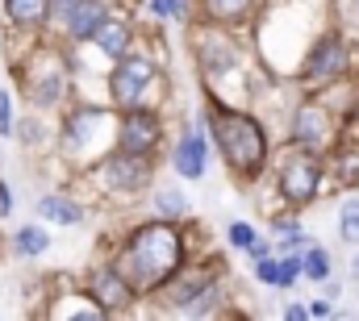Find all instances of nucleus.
<instances>
[{
	"instance_id": "obj_10",
	"label": "nucleus",
	"mask_w": 359,
	"mask_h": 321,
	"mask_svg": "<svg viewBox=\"0 0 359 321\" xmlns=\"http://www.w3.org/2000/svg\"><path fill=\"white\" fill-rule=\"evenodd\" d=\"M92 292L109 305V309H117V305H126V301H134V288L126 284V275L113 267V271H96V280H92Z\"/></svg>"
},
{
	"instance_id": "obj_6",
	"label": "nucleus",
	"mask_w": 359,
	"mask_h": 321,
	"mask_svg": "<svg viewBox=\"0 0 359 321\" xmlns=\"http://www.w3.org/2000/svg\"><path fill=\"white\" fill-rule=\"evenodd\" d=\"M343 67H347V46L339 34H326L313 46V55L305 59V80H334V76H343Z\"/></svg>"
},
{
	"instance_id": "obj_25",
	"label": "nucleus",
	"mask_w": 359,
	"mask_h": 321,
	"mask_svg": "<svg viewBox=\"0 0 359 321\" xmlns=\"http://www.w3.org/2000/svg\"><path fill=\"white\" fill-rule=\"evenodd\" d=\"M309 313H313V317H326V313H330V301H313Z\"/></svg>"
},
{
	"instance_id": "obj_26",
	"label": "nucleus",
	"mask_w": 359,
	"mask_h": 321,
	"mask_svg": "<svg viewBox=\"0 0 359 321\" xmlns=\"http://www.w3.org/2000/svg\"><path fill=\"white\" fill-rule=\"evenodd\" d=\"M284 317H288V321H301V317H305V309H301V305H288V309H284Z\"/></svg>"
},
{
	"instance_id": "obj_17",
	"label": "nucleus",
	"mask_w": 359,
	"mask_h": 321,
	"mask_svg": "<svg viewBox=\"0 0 359 321\" xmlns=\"http://www.w3.org/2000/svg\"><path fill=\"white\" fill-rule=\"evenodd\" d=\"M301 263H305V275H313V280H330V254H326L322 246H313Z\"/></svg>"
},
{
	"instance_id": "obj_7",
	"label": "nucleus",
	"mask_w": 359,
	"mask_h": 321,
	"mask_svg": "<svg viewBox=\"0 0 359 321\" xmlns=\"http://www.w3.org/2000/svg\"><path fill=\"white\" fill-rule=\"evenodd\" d=\"M147 179H151V167L142 163V155H130V151H126V155H117V159L104 163V184H109V188H121V192H126V188H142Z\"/></svg>"
},
{
	"instance_id": "obj_23",
	"label": "nucleus",
	"mask_w": 359,
	"mask_h": 321,
	"mask_svg": "<svg viewBox=\"0 0 359 321\" xmlns=\"http://www.w3.org/2000/svg\"><path fill=\"white\" fill-rule=\"evenodd\" d=\"M230 242H234V246H251V242H255V230H251L247 221H234V226H230Z\"/></svg>"
},
{
	"instance_id": "obj_4",
	"label": "nucleus",
	"mask_w": 359,
	"mask_h": 321,
	"mask_svg": "<svg viewBox=\"0 0 359 321\" xmlns=\"http://www.w3.org/2000/svg\"><path fill=\"white\" fill-rule=\"evenodd\" d=\"M318 184H322V167L309 155H292L280 167V192L288 205H309L318 196Z\"/></svg>"
},
{
	"instance_id": "obj_27",
	"label": "nucleus",
	"mask_w": 359,
	"mask_h": 321,
	"mask_svg": "<svg viewBox=\"0 0 359 321\" xmlns=\"http://www.w3.org/2000/svg\"><path fill=\"white\" fill-rule=\"evenodd\" d=\"M0 213H8V188L0 184Z\"/></svg>"
},
{
	"instance_id": "obj_15",
	"label": "nucleus",
	"mask_w": 359,
	"mask_h": 321,
	"mask_svg": "<svg viewBox=\"0 0 359 321\" xmlns=\"http://www.w3.org/2000/svg\"><path fill=\"white\" fill-rule=\"evenodd\" d=\"M251 4H255V0H205V8H209L217 21H234V17H243Z\"/></svg>"
},
{
	"instance_id": "obj_2",
	"label": "nucleus",
	"mask_w": 359,
	"mask_h": 321,
	"mask_svg": "<svg viewBox=\"0 0 359 321\" xmlns=\"http://www.w3.org/2000/svg\"><path fill=\"white\" fill-rule=\"evenodd\" d=\"M213 138L226 167H234L238 175H259L268 159V134L251 113L238 109H217L213 113Z\"/></svg>"
},
{
	"instance_id": "obj_22",
	"label": "nucleus",
	"mask_w": 359,
	"mask_h": 321,
	"mask_svg": "<svg viewBox=\"0 0 359 321\" xmlns=\"http://www.w3.org/2000/svg\"><path fill=\"white\" fill-rule=\"evenodd\" d=\"M255 280H264V284H280V263H271L268 254L255 263Z\"/></svg>"
},
{
	"instance_id": "obj_24",
	"label": "nucleus",
	"mask_w": 359,
	"mask_h": 321,
	"mask_svg": "<svg viewBox=\"0 0 359 321\" xmlns=\"http://www.w3.org/2000/svg\"><path fill=\"white\" fill-rule=\"evenodd\" d=\"M0 134H13V113H8V92H0Z\"/></svg>"
},
{
	"instance_id": "obj_18",
	"label": "nucleus",
	"mask_w": 359,
	"mask_h": 321,
	"mask_svg": "<svg viewBox=\"0 0 359 321\" xmlns=\"http://www.w3.org/2000/svg\"><path fill=\"white\" fill-rule=\"evenodd\" d=\"M339 234H343V242H359V200H347V205H343Z\"/></svg>"
},
{
	"instance_id": "obj_11",
	"label": "nucleus",
	"mask_w": 359,
	"mask_h": 321,
	"mask_svg": "<svg viewBox=\"0 0 359 321\" xmlns=\"http://www.w3.org/2000/svg\"><path fill=\"white\" fill-rule=\"evenodd\" d=\"M92 38H96V46H100L104 55H113V59H121V55L130 50V29H126L121 21H100V29H96Z\"/></svg>"
},
{
	"instance_id": "obj_1",
	"label": "nucleus",
	"mask_w": 359,
	"mask_h": 321,
	"mask_svg": "<svg viewBox=\"0 0 359 321\" xmlns=\"http://www.w3.org/2000/svg\"><path fill=\"white\" fill-rule=\"evenodd\" d=\"M180 259H184V242L168 221H155V226H142L134 238L126 242L121 259H117V271L126 275L130 288H163L172 275L180 271Z\"/></svg>"
},
{
	"instance_id": "obj_9",
	"label": "nucleus",
	"mask_w": 359,
	"mask_h": 321,
	"mask_svg": "<svg viewBox=\"0 0 359 321\" xmlns=\"http://www.w3.org/2000/svg\"><path fill=\"white\" fill-rule=\"evenodd\" d=\"M63 13H67L72 38H92V34L100 29V21H104V4H100V0H76V4H67Z\"/></svg>"
},
{
	"instance_id": "obj_21",
	"label": "nucleus",
	"mask_w": 359,
	"mask_h": 321,
	"mask_svg": "<svg viewBox=\"0 0 359 321\" xmlns=\"http://www.w3.org/2000/svg\"><path fill=\"white\" fill-rule=\"evenodd\" d=\"M151 8H155L159 17H180V21L188 17V0H155Z\"/></svg>"
},
{
	"instance_id": "obj_14",
	"label": "nucleus",
	"mask_w": 359,
	"mask_h": 321,
	"mask_svg": "<svg viewBox=\"0 0 359 321\" xmlns=\"http://www.w3.org/2000/svg\"><path fill=\"white\" fill-rule=\"evenodd\" d=\"M38 213H42L46 221H59V226H76V221H80V209H76L67 196H42V200H38Z\"/></svg>"
},
{
	"instance_id": "obj_3",
	"label": "nucleus",
	"mask_w": 359,
	"mask_h": 321,
	"mask_svg": "<svg viewBox=\"0 0 359 321\" xmlns=\"http://www.w3.org/2000/svg\"><path fill=\"white\" fill-rule=\"evenodd\" d=\"M155 80V63L151 59H142V55H121V63H117V71H113V100L117 104H126V109H134L138 100H142V92L151 88Z\"/></svg>"
},
{
	"instance_id": "obj_12",
	"label": "nucleus",
	"mask_w": 359,
	"mask_h": 321,
	"mask_svg": "<svg viewBox=\"0 0 359 321\" xmlns=\"http://www.w3.org/2000/svg\"><path fill=\"white\" fill-rule=\"evenodd\" d=\"M322 130H326V113L322 109H313V104H305L301 113H297V121H292V138H301V142H322Z\"/></svg>"
},
{
	"instance_id": "obj_19",
	"label": "nucleus",
	"mask_w": 359,
	"mask_h": 321,
	"mask_svg": "<svg viewBox=\"0 0 359 321\" xmlns=\"http://www.w3.org/2000/svg\"><path fill=\"white\" fill-rule=\"evenodd\" d=\"M155 209H159L163 217H180V213L188 209V200L180 196L176 188H168V192H159V200H155Z\"/></svg>"
},
{
	"instance_id": "obj_8",
	"label": "nucleus",
	"mask_w": 359,
	"mask_h": 321,
	"mask_svg": "<svg viewBox=\"0 0 359 321\" xmlns=\"http://www.w3.org/2000/svg\"><path fill=\"white\" fill-rule=\"evenodd\" d=\"M205 159H209V146H205V134L201 130H184L176 146V171L184 179H201L205 175Z\"/></svg>"
},
{
	"instance_id": "obj_5",
	"label": "nucleus",
	"mask_w": 359,
	"mask_h": 321,
	"mask_svg": "<svg viewBox=\"0 0 359 321\" xmlns=\"http://www.w3.org/2000/svg\"><path fill=\"white\" fill-rule=\"evenodd\" d=\"M159 117L155 113H147V109H130L126 113V121H121V151H130V155H151L155 146H159Z\"/></svg>"
},
{
	"instance_id": "obj_16",
	"label": "nucleus",
	"mask_w": 359,
	"mask_h": 321,
	"mask_svg": "<svg viewBox=\"0 0 359 321\" xmlns=\"http://www.w3.org/2000/svg\"><path fill=\"white\" fill-rule=\"evenodd\" d=\"M46 230H38V226H25V230H21V234H17V250H21V254H42V250H46Z\"/></svg>"
},
{
	"instance_id": "obj_13",
	"label": "nucleus",
	"mask_w": 359,
	"mask_h": 321,
	"mask_svg": "<svg viewBox=\"0 0 359 321\" xmlns=\"http://www.w3.org/2000/svg\"><path fill=\"white\" fill-rule=\"evenodd\" d=\"M4 13L17 25H42L50 17V0H4Z\"/></svg>"
},
{
	"instance_id": "obj_28",
	"label": "nucleus",
	"mask_w": 359,
	"mask_h": 321,
	"mask_svg": "<svg viewBox=\"0 0 359 321\" xmlns=\"http://www.w3.org/2000/svg\"><path fill=\"white\" fill-rule=\"evenodd\" d=\"M55 4H59V8H67V4H76V0H55Z\"/></svg>"
},
{
	"instance_id": "obj_20",
	"label": "nucleus",
	"mask_w": 359,
	"mask_h": 321,
	"mask_svg": "<svg viewBox=\"0 0 359 321\" xmlns=\"http://www.w3.org/2000/svg\"><path fill=\"white\" fill-rule=\"evenodd\" d=\"M297 275H305V263H301V254H288V259H280V288L297 284Z\"/></svg>"
},
{
	"instance_id": "obj_29",
	"label": "nucleus",
	"mask_w": 359,
	"mask_h": 321,
	"mask_svg": "<svg viewBox=\"0 0 359 321\" xmlns=\"http://www.w3.org/2000/svg\"><path fill=\"white\" fill-rule=\"evenodd\" d=\"M355 17H359V0H355Z\"/></svg>"
}]
</instances>
